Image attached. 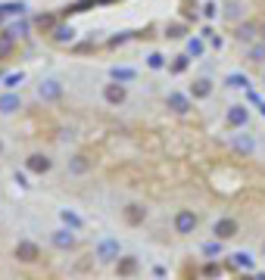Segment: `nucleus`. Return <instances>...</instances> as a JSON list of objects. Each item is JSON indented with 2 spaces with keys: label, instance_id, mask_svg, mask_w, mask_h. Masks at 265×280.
I'll return each mask as SVG.
<instances>
[{
  "label": "nucleus",
  "instance_id": "obj_1",
  "mask_svg": "<svg viewBox=\"0 0 265 280\" xmlns=\"http://www.w3.org/2000/svg\"><path fill=\"white\" fill-rule=\"evenodd\" d=\"M197 215H193L190 209H181L178 215H175V231H178V234H193V231H197Z\"/></svg>",
  "mask_w": 265,
  "mask_h": 280
},
{
  "label": "nucleus",
  "instance_id": "obj_2",
  "mask_svg": "<svg viewBox=\"0 0 265 280\" xmlns=\"http://www.w3.org/2000/svg\"><path fill=\"white\" fill-rule=\"evenodd\" d=\"M38 97H41V100H47V103L60 100V97H63V84H60L57 78H47V81H41V84H38Z\"/></svg>",
  "mask_w": 265,
  "mask_h": 280
},
{
  "label": "nucleus",
  "instance_id": "obj_3",
  "mask_svg": "<svg viewBox=\"0 0 265 280\" xmlns=\"http://www.w3.org/2000/svg\"><path fill=\"white\" fill-rule=\"evenodd\" d=\"M94 255H97L100 261H116V258H119V240H100L97 249H94Z\"/></svg>",
  "mask_w": 265,
  "mask_h": 280
},
{
  "label": "nucleus",
  "instance_id": "obj_4",
  "mask_svg": "<svg viewBox=\"0 0 265 280\" xmlns=\"http://www.w3.org/2000/svg\"><path fill=\"white\" fill-rule=\"evenodd\" d=\"M212 234H216V240H231L237 234V221L234 218H219L216 228H212Z\"/></svg>",
  "mask_w": 265,
  "mask_h": 280
},
{
  "label": "nucleus",
  "instance_id": "obj_5",
  "mask_svg": "<svg viewBox=\"0 0 265 280\" xmlns=\"http://www.w3.org/2000/svg\"><path fill=\"white\" fill-rule=\"evenodd\" d=\"M38 246H34V243L31 240H19V243H16V258H19V261H38Z\"/></svg>",
  "mask_w": 265,
  "mask_h": 280
},
{
  "label": "nucleus",
  "instance_id": "obj_6",
  "mask_svg": "<svg viewBox=\"0 0 265 280\" xmlns=\"http://www.w3.org/2000/svg\"><path fill=\"white\" fill-rule=\"evenodd\" d=\"M103 97H106V103H113V106H119V103H125V84H119V81H113V84H106L103 87Z\"/></svg>",
  "mask_w": 265,
  "mask_h": 280
},
{
  "label": "nucleus",
  "instance_id": "obj_7",
  "mask_svg": "<svg viewBox=\"0 0 265 280\" xmlns=\"http://www.w3.org/2000/svg\"><path fill=\"white\" fill-rule=\"evenodd\" d=\"M50 165H53V162H50L44 153H34V156H28V159H25V168H28V172H34V175H47V172H50Z\"/></svg>",
  "mask_w": 265,
  "mask_h": 280
},
{
  "label": "nucleus",
  "instance_id": "obj_8",
  "mask_svg": "<svg viewBox=\"0 0 265 280\" xmlns=\"http://www.w3.org/2000/svg\"><path fill=\"white\" fill-rule=\"evenodd\" d=\"M246 119H250V109H246V106H231V109H228V125H231V128H243L246 125Z\"/></svg>",
  "mask_w": 265,
  "mask_h": 280
},
{
  "label": "nucleus",
  "instance_id": "obj_9",
  "mask_svg": "<svg viewBox=\"0 0 265 280\" xmlns=\"http://www.w3.org/2000/svg\"><path fill=\"white\" fill-rule=\"evenodd\" d=\"M166 106L175 109V112H187V109H190V97H184V93H178V90H172L169 97H166Z\"/></svg>",
  "mask_w": 265,
  "mask_h": 280
},
{
  "label": "nucleus",
  "instance_id": "obj_10",
  "mask_svg": "<svg viewBox=\"0 0 265 280\" xmlns=\"http://www.w3.org/2000/svg\"><path fill=\"white\" fill-rule=\"evenodd\" d=\"M53 246H57V249H72L75 246V234L72 231H53Z\"/></svg>",
  "mask_w": 265,
  "mask_h": 280
},
{
  "label": "nucleus",
  "instance_id": "obj_11",
  "mask_svg": "<svg viewBox=\"0 0 265 280\" xmlns=\"http://www.w3.org/2000/svg\"><path fill=\"white\" fill-rule=\"evenodd\" d=\"M16 109H22V100L16 97V93H4V97H0V112H4V116H13Z\"/></svg>",
  "mask_w": 265,
  "mask_h": 280
},
{
  "label": "nucleus",
  "instance_id": "obj_12",
  "mask_svg": "<svg viewBox=\"0 0 265 280\" xmlns=\"http://www.w3.org/2000/svg\"><path fill=\"white\" fill-rule=\"evenodd\" d=\"M113 81H119V84H125V81H134L137 78V72L134 69H128V66H113Z\"/></svg>",
  "mask_w": 265,
  "mask_h": 280
},
{
  "label": "nucleus",
  "instance_id": "obj_13",
  "mask_svg": "<svg viewBox=\"0 0 265 280\" xmlns=\"http://www.w3.org/2000/svg\"><path fill=\"white\" fill-rule=\"evenodd\" d=\"M144 215H147L144 205H137V202H131L128 209H125V221H128V224H140V221H144Z\"/></svg>",
  "mask_w": 265,
  "mask_h": 280
},
{
  "label": "nucleus",
  "instance_id": "obj_14",
  "mask_svg": "<svg viewBox=\"0 0 265 280\" xmlns=\"http://www.w3.org/2000/svg\"><path fill=\"white\" fill-rule=\"evenodd\" d=\"M25 34H28V22H25V19H19V22H13L7 28V37H13V41H19V37H25Z\"/></svg>",
  "mask_w": 265,
  "mask_h": 280
},
{
  "label": "nucleus",
  "instance_id": "obj_15",
  "mask_svg": "<svg viewBox=\"0 0 265 280\" xmlns=\"http://www.w3.org/2000/svg\"><path fill=\"white\" fill-rule=\"evenodd\" d=\"M53 37H57L60 44H69L75 37V28L72 25H57V28H53Z\"/></svg>",
  "mask_w": 265,
  "mask_h": 280
},
{
  "label": "nucleus",
  "instance_id": "obj_16",
  "mask_svg": "<svg viewBox=\"0 0 265 280\" xmlns=\"http://www.w3.org/2000/svg\"><path fill=\"white\" fill-rule=\"evenodd\" d=\"M225 84L228 87H250V78H246V75H240V72H231V75H228V78H225Z\"/></svg>",
  "mask_w": 265,
  "mask_h": 280
},
{
  "label": "nucleus",
  "instance_id": "obj_17",
  "mask_svg": "<svg viewBox=\"0 0 265 280\" xmlns=\"http://www.w3.org/2000/svg\"><path fill=\"white\" fill-rule=\"evenodd\" d=\"M253 37H256V25H250V22L237 25V41H246V44H250Z\"/></svg>",
  "mask_w": 265,
  "mask_h": 280
},
{
  "label": "nucleus",
  "instance_id": "obj_18",
  "mask_svg": "<svg viewBox=\"0 0 265 280\" xmlns=\"http://www.w3.org/2000/svg\"><path fill=\"white\" fill-rule=\"evenodd\" d=\"M137 271V258H119V274L122 277H131Z\"/></svg>",
  "mask_w": 265,
  "mask_h": 280
},
{
  "label": "nucleus",
  "instance_id": "obj_19",
  "mask_svg": "<svg viewBox=\"0 0 265 280\" xmlns=\"http://www.w3.org/2000/svg\"><path fill=\"white\" fill-rule=\"evenodd\" d=\"M212 93V81H206V78H200V81H193V97H209Z\"/></svg>",
  "mask_w": 265,
  "mask_h": 280
},
{
  "label": "nucleus",
  "instance_id": "obj_20",
  "mask_svg": "<svg viewBox=\"0 0 265 280\" xmlns=\"http://www.w3.org/2000/svg\"><path fill=\"white\" fill-rule=\"evenodd\" d=\"M69 172H72V175H84L87 172V159L84 156H72V159H69Z\"/></svg>",
  "mask_w": 265,
  "mask_h": 280
},
{
  "label": "nucleus",
  "instance_id": "obj_21",
  "mask_svg": "<svg viewBox=\"0 0 265 280\" xmlns=\"http://www.w3.org/2000/svg\"><path fill=\"white\" fill-rule=\"evenodd\" d=\"M246 60H250V63H265V41L262 44H253L250 53H246Z\"/></svg>",
  "mask_w": 265,
  "mask_h": 280
},
{
  "label": "nucleus",
  "instance_id": "obj_22",
  "mask_svg": "<svg viewBox=\"0 0 265 280\" xmlns=\"http://www.w3.org/2000/svg\"><path fill=\"white\" fill-rule=\"evenodd\" d=\"M234 149H237V153H243V156L253 153V137H246V134L243 137H234Z\"/></svg>",
  "mask_w": 265,
  "mask_h": 280
},
{
  "label": "nucleus",
  "instance_id": "obj_23",
  "mask_svg": "<svg viewBox=\"0 0 265 280\" xmlns=\"http://www.w3.org/2000/svg\"><path fill=\"white\" fill-rule=\"evenodd\" d=\"M25 4H22V0H13V4H4V13L7 16H25Z\"/></svg>",
  "mask_w": 265,
  "mask_h": 280
},
{
  "label": "nucleus",
  "instance_id": "obj_24",
  "mask_svg": "<svg viewBox=\"0 0 265 280\" xmlns=\"http://www.w3.org/2000/svg\"><path fill=\"white\" fill-rule=\"evenodd\" d=\"M231 258H234V265H237V268H246V271L253 268V255H250V252H234Z\"/></svg>",
  "mask_w": 265,
  "mask_h": 280
},
{
  "label": "nucleus",
  "instance_id": "obj_25",
  "mask_svg": "<svg viewBox=\"0 0 265 280\" xmlns=\"http://www.w3.org/2000/svg\"><path fill=\"white\" fill-rule=\"evenodd\" d=\"M203 50H206V44L200 41V37H190L187 41V56H203Z\"/></svg>",
  "mask_w": 265,
  "mask_h": 280
},
{
  "label": "nucleus",
  "instance_id": "obj_26",
  "mask_svg": "<svg viewBox=\"0 0 265 280\" xmlns=\"http://www.w3.org/2000/svg\"><path fill=\"white\" fill-rule=\"evenodd\" d=\"M22 81H25V75H22V72H10V75H7V78H4V84H7L10 90H13V87H19Z\"/></svg>",
  "mask_w": 265,
  "mask_h": 280
},
{
  "label": "nucleus",
  "instance_id": "obj_27",
  "mask_svg": "<svg viewBox=\"0 0 265 280\" xmlns=\"http://www.w3.org/2000/svg\"><path fill=\"white\" fill-rule=\"evenodd\" d=\"M63 221L69 224V228H75V231H78V228H81V224H84V221H81V218H78L75 212H69V209H63Z\"/></svg>",
  "mask_w": 265,
  "mask_h": 280
},
{
  "label": "nucleus",
  "instance_id": "obj_28",
  "mask_svg": "<svg viewBox=\"0 0 265 280\" xmlns=\"http://www.w3.org/2000/svg\"><path fill=\"white\" fill-rule=\"evenodd\" d=\"M225 16H228V19H234V22H237V19L243 16V7H240V4H234V0H231V4L225 7Z\"/></svg>",
  "mask_w": 265,
  "mask_h": 280
},
{
  "label": "nucleus",
  "instance_id": "obj_29",
  "mask_svg": "<svg viewBox=\"0 0 265 280\" xmlns=\"http://www.w3.org/2000/svg\"><path fill=\"white\" fill-rule=\"evenodd\" d=\"M147 66H150V69H163V66H166V56H163V53H150V56H147Z\"/></svg>",
  "mask_w": 265,
  "mask_h": 280
},
{
  "label": "nucleus",
  "instance_id": "obj_30",
  "mask_svg": "<svg viewBox=\"0 0 265 280\" xmlns=\"http://www.w3.org/2000/svg\"><path fill=\"white\" fill-rule=\"evenodd\" d=\"M187 63H190V56H187V53H184V56H175L172 72H184V69H187Z\"/></svg>",
  "mask_w": 265,
  "mask_h": 280
},
{
  "label": "nucleus",
  "instance_id": "obj_31",
  "mask_svg": "<svg viewBox=\"0 0 265 280\" xmlns=\"http://www.w3.org/2000/svg\"><path fill=\"white\" fill-rule=\"evenodd\" d=\"M203 252H206V255H219V252H222V243H209Z\"/></svg>",
  "mask_w": 265,
  "mask_h": 280
},
{
  "label": "nucleus",
  "instance_id": "obj_32",
  "mask_svg": "<svg viewBox=\"0 0 265 280\" xmlns=\"http://www.w3.org/2000/svg\"><path fill=\"white\" fill-rule=\"evenodd\" d=\"M250 100L259 106V112H262V119H265V103H262V97H259V93H250Z\"/></svg>",
  "mask_w": 265,
  "mask_h": 280
},
{
  "label": "nucleus",
  "instance_id": "obj_33",
  "mask_svg": "<svg viewBox=\"0 0 265 280\" xmlns=\"http://www.w3.org/2000/svg\"><path fill=\"white\" fill-rule=\"evenodd\" d=\"M10 47H13V37H4V41H0V56L10 53Z\"/></svg>",
  "mask_w": 265,
  "mask_h": 280
},
{
  "label": "nucleus",
  "instance_id": "obj_34",
  "mask_svg": "<svg viewBox=\"0 0 265 280\" xmlns=\"http://www.w3.org/2000/svg\"><path fill=\"white\" fill-rule=\"evenodd\" d=\"M38 25H41V28H53V19H50V16H41Z\"/></svg>",
  "mask_w": 265,
  "mask_h": 280
},
{
  "label": "nucleus",
  "instance_id": "obj_35",
  "mask_svg": "<svg viewBox=\"0 0 265 280\" xmlns=\"http://www.w3.org/2000/svg\"><path fill=\"white\" fill-rule=\"evenodd\" d=\"M203 13L212 19V16H216V4H203Z\"/></svg>",
  "mask_w": 265,
  "mask_h": 280
},
{
  "label": "nucleus",
  "instance_id": "obj_36",
  "mask_svg": "<svg viewBox=\"0 0 265 280\" xmlns=\"http://www.w3.org/2000/svg\"><path fill=\"white\" fill-rule=\"evenodd\" d=\"M169 37H181V25H172L169 28Z\"/></svg>",
  "mask_w": 265,
  "mask_h": 280
},
{
  "label": "nucleus",
  "instance_id": "obj_37",
  "mask_svg": "<svg viewBox=\"0 0 265 280\" xmlns=\"http://www.w3.org/2000/svg\"><path fill=\"white\" fill-rule=\"evenodd\" d=\"M4 19H7V13H4V4H0V22H4Z\"/></svg>",
  "mask_w": 265,
  "mask_h": 280
},
{
  "label": "nucleus",
  "instance_id": "obj_38",
  "mask_svg": "<svg viewBox=\"0 0 265 280\" xmlns=\"http://www.w3.org/2000/svg\"><path fill=\"white\" fill-rule=\"evenodd\" d=\"M262 37H265V28H262Z\"/></svg>",
  "mask_w": 265,
  "mask_h": 280
},
{
  "label": "nucleus",
  "instance_id": "obj_39",
  "mask_svg": "<svg viewBox=\"0 0 265 280\" xmlns=\"http://www.w3.org/2000/svg\"><path fill=\"white\" fill-rule=\"evenodd\" d=\"M0 149H4V143H0Z\"/></svg>",
  "mask_w": 265,
  "mask_h": 280
},
{
  "label": "nucleus",
  "instance_id": "obj_40",
  "mask_svg": "<svg viewBox=\"0 0 265 280\" xmlns=\"http://www.w3.org/2000/svg\"><path fill=\"white\" fill-rule=\"evenodd\" d=\"M262 252H265V246H262Z\"/></svg>",
  "mask_w": 265,
  "mask_h": 280
},
{
  "label": "nucleus",
  "instance_id": "obj_41",
  "mask_svg": "<svg viewBox=\"0 0 265 280\" xmlns=\"http://www.w3.org/2000/svg\"><path fill=\"white\" fill-rule=\"evenodd\" d=\"M262 78H265V75H262Z\"/></svg>",
  "mask_w": 265,
  "mask_h": 280
}]
</instances>
